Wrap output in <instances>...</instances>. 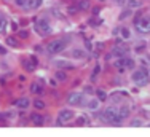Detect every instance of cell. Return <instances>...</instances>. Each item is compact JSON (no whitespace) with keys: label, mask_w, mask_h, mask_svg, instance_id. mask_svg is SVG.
Masks as SVG:
<instances>
[{"label":"cell","mask_w":150,"mask_h":137,"mask_svg":"<svg viewBox=\"0 0 150 137\" xmlns=\"http://www.w3.org/2000/svg\"><path fill=\"white\" fill-rule=\"evenodd\" d=\"M120 32H121V37H123L125 40H128V38L131 37V32H129V29H126V27H121V29H120Z\"/></svg>","instance_id":"4316f807"},{"label":"cell","mask_w":150,"mask_h":137,"mask_svg":"<svg viewBox=\"0 0 150 137\" xmlns=\"http://www.w3.org/2000/svg\"><path fill=\"white\" fill-rule=\"evenodd\" d=\"M67 102H69L70 105H81V104L85 102V94L83 93H69Z\"/></svg>","instance_id":"8992f818"},{"label":"cell","mask_w":150,"mask_h":137,"mask_svg":"<svg viewBox=\"0 0 150 137\" xmlns=\"http://www.w3.org/2000/svg\"><path fill=\"white\" fill-rule=\"evenodd\" d=\"M34 29L38 32L40 35H48L51 34V26H50V21L48 19H38L37 23L34 24Z\"/></svg>","instance_id":"5b68a950"},{"label":"cell","mask_w":150,"mask_h":137,"mask_svg":"<svg viewBox=\"0 0 150 137\" xmlns=\"http://www.w3.org/2000/svg\"><path fill=\"white\" fill-rule=\"evenodd\" d=\"M113 67H115L117 70L120 72V73H123V72L126 70V67H125V62H123V57H120V59H117L115 62H113Z\"/></svg>","instance_id":"ac0fdd59"},{"label":"cell","mask_w":150,"mask_h":137,"mask_svg":"<svg viewBox=\"0 0 150 137\" xmlns=\"http://www.w3.org/2000/svg\"><path fill=\"white\" fill-rule=\"evenodd\" d=\"M99 102L101 100L96 97V99H91V100H88L86 102V107H88V110H98L99 109Z\"/></svg>","instance_id":"e0dca14e"},{"label":"cell","mask_w":150,"mask_h":137,"mask_svg":"<svg viewBox=\"0 0 150 137\" xmlns=\"http://www.w3.org/2000/svg\"><path fill=\"white\" fill-rule=\"evenodd\" d=\"M5 42H6V45L11 46V48H19V42H18L15 37H6Z\"/></svg>","instance_id":"d6986e66"},{"label":"cell","mask_w":150,"mask_h":137,"mask_svg":"<svg viewBox=\"0 0 150 137\" xmlns=\"http://www.w3.org/2000/svg\"><path fill=\"white\" fill-rule=\"evenodd\" d=\"M99 118L104 120V121H109V123H115V124L121 123V120L118 117V109H115V107H107V109L99 115Z\"/></svg>","instance_id":"6da1fadb"},{"label":"cell","mask_w":150,"mask_h":137,"mask_svg":"<svg viewBox=\"0 0 150 137\" xmlns=\"http://www.w3.org/2000/svg\"><path fill=\"white\" fill-rule=\"evenodd\" d=\"M101 2H102V0H101Z\"/></svg>","instance_id":"d590c367"},{"label":"cell","mask_w":150,"mask_h":137,"mask_svg":"<svg viewBox=\"0 0 150 137\" xmlns=\"http://www.w3.org/2000/svg\"><path fill=\"white\" fill-rule=\"evenodd\" d=\"M145 45H147V42H144V40L137 42V43H136V46H134L136 53H141V51H144V49H145Z\"/></svg>","instance_id":"7402d4cb"},{"label":"cell","mask_w":150,"mask_h":137,"mask_svg":"<svg viewBox=\"0 0 150 137\" xmlns=\"http://www.w3.org/2000/svg\"><path fill=\"white\" fill-rule=\"evenodd\" d=\"M3 26H5V21L0 19V30H3Z\"/></svg>","instance_id":"836d02e7"},{"label":"cell","mask_w":150,"mask_h":137,"mask_svg":"<svg viewBox=\"0 0 150 137\" xmlns=\"http://www.w3.org/2000/svg\"><path fill=\"white\" fill-rule=\"evenodd\" d=\"M131 13H133V10H131V8H128V10H125V11H121V14H120V19H125V18L131 16Z\"/></svg>","instance_id":"f1b7e54d"},{"label":"cell","mask_w":150,"mask_h":137,"mask_svg":"<svg viewBox=\"0 0 150 137\" xmlns=\"http://www.w3.org/2000/svg\"><path fill=\"white\" fill-rule=\"evenodd\" d=\"M37 64H38V59L35 56H30L29 59H24L23 66H24V68H26L27 72H34L35 67H37Z\"/></svg>","instance_id":"ba28073f"},{"label":"cell","mask_w":150,"mask_h":137,"mask_svg":"<svg viewBox=\"0 0 150 137\" xmlns=\"http://www.w3.org/2000/svg\"><path fill=\"white\" fill-rule=\"evenodd\" d=\"M96 96H98V99L101 100V102L107 99V93L104 91V89H98V91H96Z\"/></svg>","instance_id":"d4e9b609"},{"label":"cell","mask_w":150,"mask_h":137,"mask_svg":"<svg viewBox=\"0 0 150 137\" xmlns=\"http://www.w3.org/2000/svg\"><path fill=\"white\" fill-rule=\"evenodd\" d=\"M19 37L21 38H27V37H29V32H27V30H19Z\"/></svg>","instance_id":"4dcf8cb0"},{"label":"cell","mask_w":150,"mask_h":137,"mask_svg":"<svg viewBox=\"0 0 150 137\" xmlns=\"http://www.w3.org/2000/svg\"><path fill=\"white\" fill-rule=\"evenodd\" d=\"M34 109L35 110H43L45 109V102L42 99H35L34 100Z\"/></svg>","instance_id":"603a6c76"},{"label":"cell","mask_w":150,"mask_h":137,"mask_svg":"<svg viewBox=\"0 0 150 137\" xmlns=\"http://www.w3.org/2000/svg\"><path fill=\"white\" fill-rule=\"evenodd\" d=\"M131 80H133L137 86H147L149 83H150V78H149L147 70H145V68H139V70L133 72Z\"/></svg>","instance_id":"3957f363"},{"label":"cell","mask_w":150,"mask_h":137,"mask_svg":"<svg viewBox=\"0 0 150 137\" xmlns=\"http://www.w3.org/2000/svg\"><path fill=\"white\" fill-rule=\"evenodd\" d=\"M125 2H126L128 8H131V10L139 8V6H141V0H125Z\"/></svg>","instance_id":"44dd1931"},{"label":"cell","mask_w":150,"mask_h":137,"mask_svg":"<svg viewBox=\"0 0 150 137\" xmlns=\"http://www.w3.org/2000/svg\"><path fill=\"white\" fill-rule=\"evenodd\" d=\"M142 124V120H139V118H134L133 123H131V126H141Z\"/></svg>","instance_id":"1f68e13d"},{"label":"cell","mask_w":150,"mask_h":137,"mask_svg":"<svg viewBox=\"0 0 150 137\" xmlns=\"http://www.w3.org/2000/svg\"><path fill=\"white\" fill-rule=\"evenodd\" d=\"M128 51H129V48H128V46L117 45V46H113L112 54H113V56H117V57H123V56H126V53H128Z\"/></svg>","instance_id":"9c48e42d"},{"label":"cell","mask_w":150,"mask_h":137,"mask_svg":"<svg viewBox=\"0 0 150 137\" xmlns=\"http://www.w3.org/2000/svg\"><path fill=\"white\" fill-rule=\"evenodd\" d=\"M54 66L58 68H62V70H66V68H74V66L69 62V61H54Z\"/></svg>","instance_id":"7c38bea8"},{"label":"cell","mask_w":150,"mask_h":137,"mask_svg":"<svg viewBox=\"0 0 150 137\" xmlns=\"http://www.w3.org/2000/svg\"><path fill=\"white\" fill-rule=\"evenodd\" d=\"M15 2H16L18 6H23V8H24V6H26V3H27V0H15Z\"/></svg>","instance_id":"f546056e"},{"label":"cell","mask_w":150,"mask_h":137,"mask_svg":"<svg viewBox=\"0 0 150 137\" xmlns=\"http://www.w3.org/2000/svg\"><path fill=\"white\" fill-rule=\"evenodd\" d=\"M72 118H74V110L64 109V110H61V112H59V115H58V120H56V123H58V124H61V123H66V121L72 120Z\"/></svg>","instance_id":"52a82bcc"},{"label":"cell","mask_w":150,"mask_h":137,"mask_svg":"<svg viewBox=\"0 0 150 137\" xmlns=\"http://www.w3.org/2000/svg\"><path fill=\"white\" fill-rule=\"evenodd\" d=\"M56 78H58V80H61V81H64V80L67 78V73L62 70V68H59V70L56 72Z\"/></svg>","instance_id":"484cf974"},{"label":"cell","mask_w":150,"mask_h":137,"mask_svg":"<svg viewBox=\"0 0 150 137\" xmlns=\"http://www.w3.org/2000/svg\"><path fill=\"white\" fill-rule=\"evenodd\" d=\"M78 8H80V10H88V8H90V3H88V0H81V2L78 3Z\"/></svg>","instance_id":"83f0119b"},{"label":"cell","mask_w":150,"mask_h":137,"mask_svg":"<svg viewBox=\"0 0 150 137\" xmlns=\"http://www.w3.org/2000/svg\"><path fill=\"white\" fill-rule=\"evenodd\" d=\"M123 62H125V67H126L128 70H133V68H134V61L131 59V57L123 56Z\"/></svg>","instance_id":"ffe728a7"},{"label":"cell","mask_w":150,"mask_h":137,"mask_svg":"<svg viewBox=\"0 0 150 137\" xmlns=\"http://www.w3.org/2000/svg\"><path fill=\"white\" fill-rule=\"evenodd\" d=\"M113 2H115V3H118V5H125V3H126L125 0H113Z\"/></svg>","instance_id":"d6a6232c"},{"label":"cell","mask_w":150,"mask_h":137,"mask_svg":"<svg viewBox=\"0 0 150 137\" xmlns=\"http://www.w3.org/2000/svg\"><path fill=\"white\" fill-rule=\"evenodd\" d=\"M72 57H75V59H85L86 57V51H83L80 48H75L72 49Z\"/></svg>","instance_id":"2e32d148"},{"label":"cell","mask_w":150,"mask_h":137,"mask_svg":"<svg viewBox=\"0 0 150 137\" xmlns=\"http://www.w3.org/2000/svg\"><path fill=\"white\" fill-rule=\"evenodd\" d=\"M30 121L34 124H38V126H42L45 123V117L43 115H40V113H37V112H35V113H32L30 115Z\"/></svg>","instance_id":"8fae6325"},{"label":"cell","mask_w":150,"mask_h":137,"mask_svg":"<svg viewBox=\"0 0 150 137\" xmlns=\"http://www.w3.org/2000/svg\"><path fill=\"white\" fill-rule=\"evenodd\" d=\"M15 105L19 110H27L30 105V100H29V97H19L18 100H15Z\"/></svg>","instance_id":"30bf717a"},{"label":"cell","mask_w":150,"mask_h":137,"mask_svg":"<svg viewBox=\"0 0 150 137\" xmlns=\"http://www.w3.org/2000/svg\"><path fill=\"white\" fill-rule=\"evenodd\" d=\"M88 123H90V118H86L85 115H81V117L77 118V124L78 126H85V124H88Z\"/></svg>","instance_id":"cb8c5ba5"},{"label":"cell","mask_w":150,"mask_h":137,"mask_svg":"<svg viewBox=\"0 0 150 137\" xmlns=\"http://www.w3.org/2000/svg\"><path fill=\"white\" fill-rule=\"evenodd\" d=\"M42 2H43V0H27L26 8H27V10H37L38 6L42 5Z\"/></svg>","instance_id":"5bb4252c"},{"label":"cell","mask_w":150,"mask_h":137,"mask_svg":"<svg viewBox=\"0 0 150 137\" xmlns=\"http://www.w3.org/2000/svg\"><path fill=\"white\" fill-rule=\"evenodd\" d=\"M118 117H120V120H125V118L129 117V107H128V105H121L118 109Z\"/></svg>","instance_id":"9a60e30c"},{"label":"cell","mask_w":150,"mask_h":137,"mask_svg":"<svg viewBox=\"0 0 150 137\" xmlns=\"http://www.w3.org/2000/svg\"><path fill=\"white\" fill-rule=\"evenodd\" d=\"M134 26L139 32L142 34H149L150 32V16H142V18H137L134 21Z\"/></svg>","instance_id":"277c9868"},{"label":"cell","mask_w":150,"mask_h":137,"mask_svg":"<svg viewBox=\"0 0 150 137\" xmlns=\"http://www.w3.org/2000/svg\"><path fill=\"white\" fill-rule=\"evenodd\" d=\"M67 42H69V38H56V40H51L46 45V51L50 54H58V53H61L67 46Z\"/></svg>","instance_id":"7a4b0ae2"},{"label":"cell","mask_w":150,"mask_h":137,"mask_svg":"<svg viewBox=\"0 0 150 137\" xmlns=\"http://www.w3.org/2000/svg\"><path fill=\"white\" fill-rule=\"evenodd\" d=\"M5 53H6V49H5V48H2V46H0V54H5Z\"/></svg>","instance_id":"e575fe53"},{"label":"cell","mask_w":150,"mask_h":137,"mask_svg":"<svg viewBox=\"0 0 150 137\" xmlns=\"http://www.w3.org/2000/svg\"><path fill=\"white\" fill-rule=\"evenodd\" d=\"M30 93H32V94H43V88H42L40 83L34 81L30 85Z\"/></svg>","instance_id":"4fadbf2b"}]
</instances>
